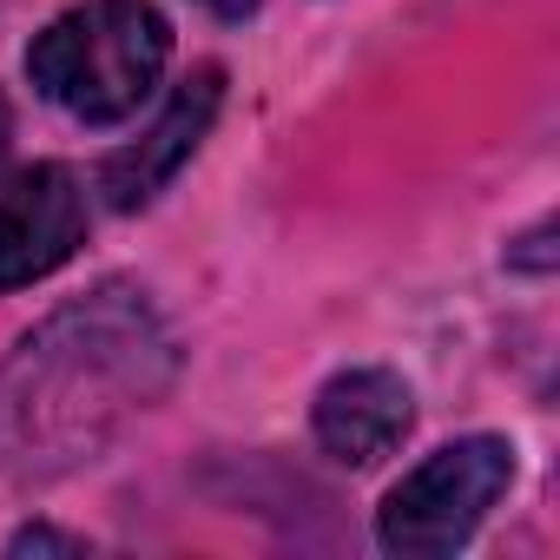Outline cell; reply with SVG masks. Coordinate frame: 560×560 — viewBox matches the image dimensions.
<instances>
[{
	"mask_svg": "<svg viewBox=\"0 0 560 560\" xmlns=\"http://www.w3.org/2000/svg\"><path fill=\"white\" fill-rule=\"evenodd\" d=\"M165 54H172V27L152 0H86L34 40L27 73L73 119L113 126L145 106V93L165 73Z\"/></svg>",
	"mask_w": 560,
	"mask_h": 560,
	"instance_id": "1",
	"label": "cell"
},
{
	"mask_svg": "<svg viewBox=\"0 0 560 560\" xmlns=\"http://www.w3.org/2000/svg\"><path fill=\"white\" fill-rule=\"evenodd\" d=\"M514 481V448L501 435H468V442H448L435 448L416 475H402L383 501V547L389 553H409V560H435V553H455L481 521L488 508L508 494Z\"/></svg>",
	"mask_w": 560,
	"mask_h": 560,
	"instance_id": "2",
	"label": "cell"
},
{
	"mask_svg": "<svg viewBox=\"0 0 560 560\" xmlns=\"http://www.w3.org/2000/svg\"><path fill=\"white\" fill-rule=\"evenodd\" d=\"M86 237V198L67 165H27L0 185V291L60 270Z\"/></svg>",
	"mask_w": 560,
	"mask_h": 560,
	"instance_id": "3",
	"label": "cell"
},
{
	"mask_svg": "<svg viewBox=\"0 0 560 560\" xmlns=\"http://www.w3.org/2000/svg\"><path fill=\"white\" fill-rule=\"evenodd\" d=\"M218 100H224V73H218V67H198V73L165 100V113L139 132V145H126V152L106 159V178H100V185H106V205H113V211L152 205V198L178 178V165L198 152V139L211 132Z\"/></svg>",
	"mask_w": 560,
	"mask_h": 560,
	"instance_id": "4",
	"label": "cell"
},
{
	"mask_svg": "<svg viewBox=\"0 0 560 560\" xmlns=\"http://www.w3.org/2000/svg\"><path fill=\"white\" fill-rule=\"evenodd\" d=\"M402 435H409V389L389 370H350V376L324 383V396H317V442L337 462L370 468Z\"/></svg>",
	"mask_w": 560,
	"mask_h": 560,
	"instance_id": "5",
	"label": "cell"
},
{
	"mask_svg": "<svg viewBox=\"0 0 560 560\" xmlns=\"http://www.w3.org/2000/svg\"><path fill=\"white\" fill-rule=\"evenodd\" d=\"M86 540H73V534H54V527H27L21 540H14V553H80Z\"/></svg>",
	"mask_w": 560,
	"mask_h": 560,
	"instance_id": "6",
	"label": "cell"
},
{
	"mask_svg": "<svg viewBox=\"0 0 560 560\" xmlns=\"http://www.w3.org/2000/svg\"><path fill=\"white\" fill-rule=\"evenodd\" d=\"M205 8H211V14H224V21H244L257 0H205Z\"/></svg>",
	"mask_w": 560,
	"mask_h": 560,
	"instance_id": "7",
	"label": "cell"
},
{
	"mask_svg": "<svg viewBox=\"0 0 560 560\" xmlns=\"http://www.w3.org/2000/svg\"><path fill=\"white\" fill-rule=\"evenodd\" d=\"M0 152H8V100H0Z\"/></svg>",
	"mask_w": 560,
	"mask_h": 560,
	"instance_id": "8",
	"label": "cell"
}]
</instances>
